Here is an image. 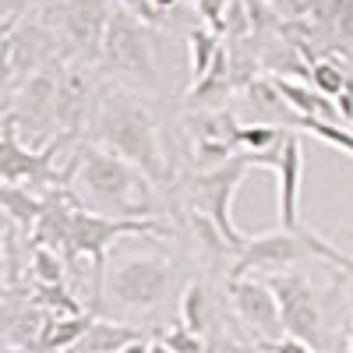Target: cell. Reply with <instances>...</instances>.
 <instances>
[{
  "instance_id": "6da1fadb",
  "label": "cell",
  "mask_w": 353,
  "mask_h": 353,
  "mask_svg": "<svg viewBox=\"0 0 353 353\" xmlns=\"http://www.w3.org/2000/svg\"><path fill=\"white\" fill-rule=\"evenodd\" d=\"M96 138L103 149L134 163L149 181H166V152L152 110L128 88H106L96 110Z\"/></svg>"
},
{
  "instance_id": "7a4b0ae2",
  "label": "cell",
  "mask_w": 353,
  "mask_h": 353,
  "mask_svg": "<svg viewBox=\"0 0 353 353\" xmlns=\"http://www.w3.org/2000/svg\"><path fill=\"white\" fill-rule=\"evenodd\" d=\"M152 181L134 163L103 145L85 149L74 170V188L99 212H117L121 219H145L152 212Z\"/></svg>"
},
{
  "instance_id": "3957f363",
  "label": "cell",
  "mask_w": 353,
  "mask_h": 353,
  "mask_svg": "<svg viewBox=\"0 0 353 353\" xmlns=\"http://www.w3.org/2000/svg\"><path fill=\"white\" fill-rule=\"evenodd\" d=\"M325 258L336 269L353 272V258H346L343 251H336L329 241H321L311 230H272L261 233V237H248V244L237 251V261H233L230 276H254V272H286L290 265H297L304 258Z\"/></svg>"
},
{
  "instance_id": "277c9868",
  "label": "cell",
  "mask_w": 353,
  "mask_h": 353,
  "mask_svg": "<svg viewBox=\"0 0 353 353\" xmlns=\"http://www.w3.org/2000/svg\"><path fill=\"white\" fill-rule=\"evenodd\" d=\"M99 57H103V68L113 74L152 81L156 78V50H152V36H149V21L124 4L113 8Z\"/></svg>"
},
{
  "instance_id": "5b68a950",
  "label": "cell",
  "mask_w": 353,
  "mask_h": 353,
  "mask_svg": "<svg viewBox=\"0 0 353 353\" xmlns=\"http://www.w3.org/2000/svg\"><path fill=\"white\" fill-rule=\"evenodd\" d=\"M248 170H251V159L241 152V156H233L226 163H216L212 170L191 176V194H194L198 212L216 223V230L223 233V241L230 244V251H241L248 244V237L233 226V216H230L233 194H237V188L244 184Z\"/></svg>"
},
{
  "instance_id": "8992f818",
  "label": "cell",
  "mask_w": 353,
  "mask_h": 353,
  "mask_svg": "<svg viewBox=\"0 0 353 353\" xmlns=\"http://www.w3.org/2000/svg\"><path fill=\"white\" fill-rule=\"evenodd\" d=\"M138 233H163L159 223L152 219H121V216H103L88 212L74 205V223H71V244H68V261L74 258H92L96 269V293L103 290V269H106V251L121 237H138Z\"/></svg>"
},
{
  "instance_id": "52a82bcc",
  "label": "cell",
  "mask_w": 353,
  "mask_h": 353,
  "mask_svg": "<svg viewBox=\"0 0 353 353\" xmlns=\"http://www.w3.org/2000/svg\"><path fill=\"white\" fill-rule=\"evenodd\" d=\"M269 286L276 290L286 336H297V339L311 343L318 353L325 350V325H321V307H318L311 283L301 272H272Z\"/></svg>"
},
{
  "instance_id": "ba28073f",
  "label": "cell",
  "mask_w": 353,
  "mask_h": 353,
  "mask_svg": "<svg viewBox=\"0 0 353 353\" xmlns=\"http://www.w3.org/2000/svg\"><path fill=\"white\" fill-rule=\"evenodd\" d=\"M251 166H265L279 181V226L304 230L301 226V184H304V141L301 134H286L283 145L269 152H244Z\"/></svg>"
},
{
  "instance_id": "9c48e42d",
  "label": "cell",
  "mask_w": 353,
  "mask_h": 353,
  "mask_svg": "<svg viewBox=\"0 0 353 353\" xmlns=\"http://www.w3.org/2000/svg\"><path fill=\"white\" fill-rule=\"evenodd\" d=\"M170 276H173L170 261H163L156 254L128 258L110 272V293L128 307H152L166 297Z\"/></svg>"
},
{
  "instance_id": "30bf717a",
  "label": "cell",
  "mask_w": 353,
  "mask_h": 353,
  "mask_svg": "<svg viewBox=\"0 0 353 353\" xmlns=\"http://www.w3.org/2000/svg\"><path fill=\"white\" fill-rule=\"evenodd\" d=\"M230 301L237 307L241 321L258 336V343H272L283 339V311L276 301V290L269 279H254V276H230Z\"/></svg>"
},
{
  "instance_id": "8fae6325",
  "label": "cell",
  "mask_w": 353,
  "mask_h": 353,
  "mask_svg": "<svg viewBox=\"0 0 353 353\" xmlns=\"http://www.w3.org/2000/svg\"><path fill=\"white\" fill-rule=\"evenodd\" d=\"M110 14H113L110 0H68L64 4V28H68L71 43L88 57L103 53V36H106Z\"/></svg>"
},
{
  "instance_id": "7c38bea8",
  "label": "cell",
  "mask_w": 353,
  "mask_h": 353,
  "mask_svg": "<svg viewBox=\"0 0 353 353\" xmlns=\"http://www.w3.org/2000/svg\"><path fill=\"white\" fill-rule=\"evenodd\" d=\"M57 152V141H50L43 152H25L14 138V121L4 124V184H14L18 176H43L50 173V156Z\"/></svg>"
},
{
  "instance_id": "4fadbf2b",
  "label": "cell",
  "mask_w": 353,
  "mask_h": 353,
  "mask_svg": "<svg viewBox=\"0 0 353 353\" xmlns=\"http://www.w3.org/2000/svg\"><path fill=\"white\" fill-rule=\"evenodd\" d=\"M276 85H279V92L286 96V103L293 106V113H301V117H321V121H343V113L332 103V96L318 92L314 85L307 88L301 81H293L290 74H276Z\"/></svg>"
},
{
  "instance_id": "5bb4252c",
  "label": "cell",
  "mask_w": 353,
  "mask_h": 353,
  "mask_svg": "<svg viewBox=\"0 0 353 353\" xmlns=\"http://www.w3.org/2000/svg\"><path fill=\"white\" fill-rule=\"evenodd\" d=\"M85 92H88V85H85V74L78 71H68L61 81H57V92H53V113H57V124L64 128V134H71L81 121V113H85Z\"/></svg>"
},
{
  "instance_id": "9a60e30c",
  "label": "cell",
  "mask_w": 353,
  "mask_h": 353,
  "mask_svg": "<svg viewBox=\"0 0 353 353\" xmlns=\"http://www.w3.org/2000/svg\"><path fill=\"white\" fill-rule=\"evenodd\" d=\"M71 223H74V205H68L64 198H57V205H46L36 230V244H46L53 251H64L71 244Z\"/></svg>"
},
{
  "instance_id": "2e32d148",
  "label": "cell",
  "mask_w": 353,
  "mask_h": 353,
  "mask_svg": "<svg viewBox=\"0 0 353 353\" xmlns=\"http://www.w3.org/2000/svg\"><path fill=\"white\" fill-rule=\"evenodd\" d=\"M134 343H141L138 329L113 325V321H92L88 332L78 339V353H121V350H128Z\"/></svg>"
},
{
  "instance_id": "e0dca14e",
  "label": "cell",
  "mask_w": 353,
  "mask_h": 353,
  "mask_svg": "<svg viewBox=\"0 0 353 353\" xmlns=\"http://www.w3.org/2000/svg\"><path fill=\"white\" fill-rule=\"evenodd\" d=\"M188 50H191V85H198L205 74L212 71V64L219 61V53H223V39L216 28L209 25H198L188 32Z\"/></svg>"
},
{
  "instance_id": "ac0fdd59",
  "label": "cell",
  "mask_w": 353,
  "mask_h": 353,
  "mask_svg": "<svg viewBox=\"0 0 353 353\" xmlns=\"http://www.w3.org/2000/svg\"><path fill=\"white\" fill-rule=\"evenodd\" d=\"M233 141H237L241 152H269V149H276V145L286 141V131H283V124H269V121H261V124H237Z\"/></svg>"
},
{
  "instance_id": "d6986e66",
  "label": "cell",
  "mask_w": 353,
  "mask_h": 353,
  "mask_svg": "<svg viewBox=\"0 0 353 353\" xmlns=\"http://www.w3.org/2000/svg\"><path fill=\"white\" fill-rule=\"evenodd\" d=\"M88 325H92V318L88 314H68V318H57L53 325L43 332V346H39V353H53V350H61V346H71V343H78L85 332H88Z\"/></svg>"
},
{
  "instance_id": "ffe728a7",
  "label": "cell",
  "mask_w": 353,
  "mask_h": 353,
  "mask_svg": "<svg viewBox=\"0 0 353 353\" xmlns=\"http://www.w3.org/2000/svg\"><path fill=\"white\" fill-rule=\"evenodd\" d=\"M290 124L301 128V131H307V134H314V138H321V141H329L332 149L353 156V134H350L346 128H339L336 121H321V117H301V113H293Z\"/></svg>"
},
{
  "instance_id": "44dd1931",
  "label": "cell",
  "mask_w": 353,
  "mask_h": 353,
  "mask_svg": "<svg viewBox=\"0 0 353 353\" xmlns=\"http://www.w3.org/2000/svg\"><path fill=\"white\" fill-rule=\"evenodd\" d=\"M4 209H8L11 219H18L25 226H36L46 205L43 201H32V198H28V191H18L14 184H4Z\"/></svg>"
},
{
  "instance_id": "7402d4cb",
  "label": "cell",
  "mask_w": 353,
  "mask_h": 353,
  "mask_svg": "<svg viewBox=\"0 0 353 353\" xmlns=\"http://www.w3.org/2000/svg\"><path fill=\"white\" fill-rule=\"evenodd\" d=\"M32 276L43 286H61L64 283V261H61V254H57L53 248H46V244H36V251H32Z\"/></svg>"
},
{
  "instance_id": "603a6c76",
  "label": "cell",
  "mask_w": 353,
  "mask_h": 353,
  "mask_svg": "<svg viewBox=\"0 0 353 353\" xmlns=\"http://www.w3.org/2000/svg\"><path fill=\"white\" fill-rule=\"evenodd\" d=\"M181 321L191 332H205L209 314H205V286L201 283H188L184 297H181Z\"/></svg>"
},
{
  "instance_id": "cb8c5ba5",
  "label": "cell",
  "mask_w": 353,
  "mask_h": 353,
  "mask_svg": "<svg viewBox=\"0 0 353 353\" xmlns=\"http://www.w3.org/2000/svg\"><path fill=\"white\" fill-rule=\"evenodd\" d=\"M307 78H311V85L318 88V92H325V96H332V99L350 88V85H346L343 68H339V64H332V61H318V64H311Z\"/></svg>"
},
{
  "instance_id": "d4e9b609",
  "label": "cell",
  "mask_w": 353,
  "mask_h": 353,
  "mask_svg": "<svg viewBox=\"0 0 353 353\" xmlns=\"http://www.w3.org/2000/svg\"><path fill=\"white\" fill-rule=\"evenodd\" d=\"M163 343L173 350V353H205V343H201V332H191L184 321L176 329H170L163 336Z\"/></svg>"
},
{
  "instance_id": "484cf974",
  "label": "cell",
  "mask_w": 353,
  "mask_h": 353,
  "mask_svg": "<svg viewBox=\"0 0 353 353\" xmlns=\"http://www.w3.org/2000/svg\"><path fill=\"white\" fill-rule=\"evenodd\" d=\"M194 8L201 14V21L216 28V32H226V18H230V0H194Z\"/></svg>"
},
{
  "instance_id": "4316f807",
  "label": "cell",
  "mask_w": 353,
  "mask_h": 353,
  "mask_svg": "<svg viewBox=\"0 0 353 353\" xmlns=\"http://www.w3.org/2000/svg\"><path fill=\"white\" fill-rule=\"evenodd\" d=\"M261 353H318L311 343L297 339V336H283V339H272V343H254Z\"/></svg>"
},
{
  "instance_id": "83f0119b",
  "label": "cell",
  "mask_w": 353,
  "mask_h": 353,
  "mask_svg": "<svg viewBox=\"0 0 353 353\" xmlns=\"http://www.w3.org/2000/svg\"><path fill=\"white\" fill-rule=\"evenodd\" d=\"M124 8H131L134 14H141L145 21H156L159 14H156V8H152V0H121Z\"/></svg>"
},
{
  "instance_id": "f1b7e54d",
  "label": "cell",
  "mask_w": 353,
  "mask_h": 353,
  "mask_svg": "<svg viewBox=\"0 0 353 353\" xmlns=\"http://www.w3.org/2000/svg\"><path fill=\"white\" fill-rule=\"evenodd\" d=\"M336 106H339V113H343V121H353V92H350V88L336 96Z\"/></svg>"
},
{
  "instance_id": "f546056e",
  "label": "cell",
  "mask_w": 353,
  "mask_h": 353,
  "mask_svg": "<svg viewBox=\"0 0 353 353\" xmlns=\"http://www.w3.org/2000/svg\"><path fill=\"white\" fill-rule=\"evenodd\" d=\"M181 0H152V8H156V14H163V11H170V8H176Z\"/></svg>"
},
{
  "instance_id": "4dcf8cb0",
  "label": "cell",
  "mask_w": 353,
  "mask_h": 353,
  "mask_svg": "<svg viewBox=\"0 0 353 353\" xmlns=\"http://www.w3.org/2000/svg\"><path fill=\"white\" fill-rule=\"evenodd\" d=\"M332 237H343V241L353 244V226H339V230H332Z\"/></svg>"
},
{
  "instance_id": "1f68e13d",
  "label": "cell",
  "mask_w": 353,
  "mask_h": 353,
  "mask_svg": "<svg viewBox=\"0 0 353 353\" xmlns=\"http://www.w3.org/2000/svg\"><path fill=\"white\" fill-rule=\"evenodd\" d=\"M145 353H173L166 343H149V350H145Z\"/></svg>"
},
{
  "instance_id": "d6a6232c",
  "label": "cell",
  "mask_w": 353,
  "mask_h": 353,
  "mask_svg": "<svg viewBox=\"0 0 353 353\" xmlns=\"http://www.w3.org/2000/svg\"><path fill=\"white\" fill-rule=\"evenodd\" d=\"M346 353H353V314H350V325H346Z\"/></svg>"
},
{
  "instance_id": "836d02e7",
  "label": "cell",
  "mask_w": 353,
  "mask_h": 353,
  "mask_svg": "<svg viewBox=\"0 0 353 353\" xmlns=\"http://www.w3.org/2000/svg\"><path fill=\"white\" fill-rule=\"evenodd\" d=\"M241 353H261V350H258V346H254V350H241Z\"/></svg>"
}]
</instances>
